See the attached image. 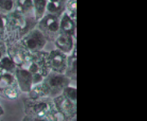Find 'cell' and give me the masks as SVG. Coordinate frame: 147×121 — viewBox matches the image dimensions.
Segmentation results:
<instances>
[{"mask_svg": "<svg viewBox=\"0 0 147 121\" xmlns=\"http://www.w3.org/2000/svg\"><path fill=\"white\" fill-rule=\"evenodd\" d=\"M69 83L70 79H69L65 74L50 72L38 85L42 98H54L61 94L64 89L69 85Z\"/></svg>", "mask_w": 147, "mask_h": 121, "instance_id": "6da1fadb", "label": "cell"}, {"mask_svg": "<svg viewBox=\"0 0 147 121\" xmlns=\"http://www.w3.org/2000/svg\"><path fill=\"white\" fill-rule=\"evenodd\" d=\"M55 111H57V109L53 98H30L27 97L24 100V112L26 116L46 119Z\"/></svg>", "mask_w": 147, "mask_h": 121, "instance_id": "7a4b0ae2", "label": "cell"}, {"mask_svg": "<svg viewBox=\"0 0 147 121\" xmlns=\"http://www.w3.org/2000/svg\"><path fill=\"white\" fill-rule=\"evenodd\" d=\"M7 55L17 67L26 69L30 62L31 53L29 52L22 45L21 41L6 42Z\"/></svg>", "mask_w": 147, "mask_h": 121, "instance_id": "3957f363", "label": "cell"}, {"mask_svg": "<svg viewBox=\"0 0 147 121\" xmlns=\"http://www.w3.org/2000/svg\"><path fill=\"white\" fill-rule=\"evenodd\" d=\"M48 42H53L60 33V17L46 13L37 25Z\"/></svg>", "mask_w": 147, "mask_h": 121, "instance_id": "277c9868", "label": "cell"}, {"mask_svg": "<svg viewBox=\"0 0 147 121\" xmlns=\"http://www.w3.org/2000/svg\"><path fill=\"white\" fill-rule=\"evenodd\" d=\"M26 69L32 75H39L44 78L51 72L48 62V52L42 51L31 53Z\"/></svg>", "mask_w": 147, "mask_h": 121, "instance_id": "5b68a950", "label": "cell"}, {"mask_svg": "<svg viewBox=\"0 0 147 121\" xmlns=\"http://www.w3.org/2000/svg\"><path fill=\"white\" fill-rule=\"evenodd\" d=\"M22 45L29 52L35 53L42 51L47 44V39L38 28H35L26 33L20 40Z\"/></svg>", "mask_w": 147, "mask_h": 121, "instance_id": "8992f818", "label": "cell"}, {"mask_svg": "<svg viewBox=\"0 0 147 121\" xmlns=\"http://www.w3.org/2000/svg\"><path fill=\"white\" fill-rule=\"evenodd\" d=\"M57 111L63 116L65 121H67L77 116V104L65 98L62 95L53 98Z\"/></svg>", "mask_w": 147, "mask_h": 121, "instance_id": "52a82bcc", "label": "cell"}, {"mask_svg": "<svg viewBox=\"0 0 147 121\" xmlns=\"http://www.w3.org/2000/svg\"><path fill=\"white\" fill-rule=\"evenodd\" d=\"M68 55L57 49L48 52V62L51 72L58 74H65L67 68Z\"/></svg>", "mask_w": 147, "mask_h": 121, "instance_id": "ba28073f", "label": "cell"}, {"mask_svg": "<svg viewBox=\"0 0 147 121\" xmlns=\"http://www.w3.org/2000/svg\"><path fill=\"white\" fill-rule=\"evenodd\" d=\"M14 76L20 91L28 94L34 86L32 74L27 69L17 67L14 72Z\"/></svg>", "mask_w": 147, "mask_h": 121, "instance_id": "9c48e42d", "label": "cell"}, {"mask_svg": "<svg viewBox=\"0 0 147 121\" xmlns=\"http://www.w3.org/2000/svg\"><path fill=\"white\" fill-rule=\"evenodd\" d=\"M55 46L58 51H61L66 55H69L72 52L76 42H74V37L69 35L67 33H60L56 40L54 41Z\"/></svg>", "mask_w": 147, "mask_h": 121, "instance_id": "30bf717a", "label": "cell"}, {"mask_svg": "<svg viewBox=\"0 0 147 121\" xmlns=\"http://www.w3.org/2000/svg\"><path fill=\"white\" fill-rule=\"evenodd\" d=\"M60 33H67L74 38L76 37V21H73L65 11L60 16Z\"/></svg>", "mask_w": 147, "mask_h": 121, "instance_id": "8fae6325", "label": "cell"}, {"mask_svg": "<svg viewBox=\"0 0 147 121\" xmlns=\"http://www.w3.org/2000/svg\"><path fill=\"white\" fill-rule=\"evenodd\" d=\"M77 49L76 46L74 47L72 52L68 55V61H67V68L65 75L68 77L70 80H76L77 79Z\"/></svg>", "mask_w": 147, "mask_h": 121, "instance_id": "7c38bea8", "label": "cell"}, {"mask_svg": "<svg viewBox=\"0 0 147 121\" xmlns=\"http://www.w3.org/2000/svg\"><path fill=\"white\" fill-rule=\"evenodd\" d=\"M66 0H47V12L58 17L62 15L65 8Z\"/></svg>", "mask_w": 147, "mask_h": 121, "instance_id": "4fadbf2b", "label": "cell"}, {"mask_svg": "<svg viewBox=\"0 0 147 121\" xmlns=\"http://www.w3.org/2000/svg\"><path fill=\"white\" fill-rule=\"evenodd\" d=\"M15 10L25 16H34L33 0H16Z\"/></svg>", "mask_w": 147, "mask_h": 121, "instance_id": "5bb4252c", "label": "cell"}, {"mask_svg": "<svg viewBox=\"0 0 147 121\" xmlns=\"http://www.w3.org/2000/svg\"><path fill=\"white\" fill-rule=\"evenodd\" d=\"M33 4L34 16L38 22L47 12V0H33Z\"/></svg>", "mask_w": 147, "mask_h": 121, "instance_id": "9a60e30c", "label": "cell"}, {"mask_svg": "<svg viewBox=\"0 0 147 121\" xmlns=\"http://www.w3.org/2000/svg\"><path fill=\"white\" fill-rule=\"evenodd\" d=\"M14 85H17L14 73L3 72L2 76H0V92L8 87Z\"/></svg>", "mask_w": 147, "mask_h": 121, "instance_id": "2e32d148", "label": "cell"}, {"mask_svg": "<svg viewBox=\"0 0 147 121\" xmlns=\"http://www.w3.org/2000/svg\"><path fill=\"white\" fill-rule=\"evenodd\" d=\"M0 68L3 70V72L14 73L17 66L7 55L0 59Z\"/></svg>", "mask_w": 147, "mask_h": 121, "instance_id": "e0dca14e", "label": "cell"}, {"mask_svg": "<svg viewBox=\"0 0 147 121\" xmlns=\"http://www.w3.org/2000/svg\"><path fill=\"white\" fill-rule=\"evenodd\" d=\"M65 11L73 21H77V0H67Z\"/></svg>", "mask_w": 147, "mask_h": 121, "instance_id": "ac0fdd59", "label": "cell"}, {"mask_svg": "<svg viewBox=\"0 0 147 121\" xmlns=\"http://www.w3.org/2000/svg\"><path fill=\"white\" fill-rule=\"evenodd\" d=\"M20 90L18 88V85H14V86H11L8 87L5 90H2L0 92V94H3L5 98L11 99V100H13V99H16L19 97L20 94Z\"/></svg>", "mask_w": 147, "mask_h": 121, "instance_id": "d6986e66", "label": "cell"}, {"mask_svg": "<svg viewBox=\"0 0 147 121\" xmlns=\"http://www.w3.org/2000/svg\"><path fill=\"white\" fill-rule=\"evenodd\" d=\"M61 95L70 102H72L73 103L77 104V90H76V88L68 85L67 87H65Z\"/></svg>", "mask_w": 147, "mask_h": 121, "instance_id": "ffe728a7", "label": "cell"}, {"mask_svg": "<svg viewBox=\"0 0 147 121\" xmlns=\"http://www.w3.org/2000/svg\"><path fill=\"white\" fill-rule=\"evenodd\" d=\"M7 14H3L0 12V39L5 42L7 30Z\"/></svg>", "mask_w": 147, "mask_h": 121, "instance_id": "44dd1931", "label": "cell"}, {"mask_svg": "<svg viewBox=\"0 0 147 121\" xmlns=\"http://www.w3.org/2000/svg\"><path fill=\"white\" fill-rule=\"evenodd\" d=\"M7 55V45L6 42L0 39V59Z\"/></svg>", "mask_w": 147, "mask_h": 121, "instance_id": "7402d4cb", "label": "cell"}, {"mask_svg": "<svg viewBox=\"0 0 147 121\" xmlns=\"http://www.w3.org/2000/svg\"><path fill=\"white\" fill-rule=\"evenodd\" d=\"M21 121H47L45 119H40V118H36V117H33V116H26L23 117Z\"/></svg>", "mask_w": 147, "mask_h": 121, "instance_id": "603a6c76", "label": "cell"}, {"mask_svg": "<svg viewBox=\"0 0 147 121\" xmlns=\"http://www.w3.org/2000/svg\"><path fill=\"white\" fill-rule=\"evenodd\" d=\"M3 114H4V111H3L2 106L0 105V117H2V116H3Z\"/></svg>", "mask_w": 147, "mask_h": 121, "instance_id": "cb8c5ba5", "label": "cell"}, {"mask_svg": "<svg viewBox=\"0 0 147 121\" xmlns=\"http://www.w3.org/2000/svg\"><path fill=\"white\" fill-rule=\"evenodd\" d=\"M3 70H2V69H1V68H0V76H2V74H3Z\"/></svg>", "mask_w": 147, "mask_h": 121, "instance_id": "d4e9b609", "label": "cell"}, {"mask_svg": "<svg viewBox=\"0 0 147 121\" xmlns=\"http://www.w3.org/2000/svg\"><path fill=\"white\" fill-rule=\"evenodd\" d=\"M4 1H8V0H0V2H4Z\"/></svg>", "mask_w": 147, "mask_h": 121, "instance_id": "484cf974", "label": "cell"}]
</instances>
